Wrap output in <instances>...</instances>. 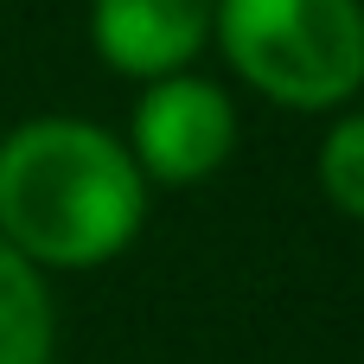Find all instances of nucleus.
Listing matches in <instances>:
<instances>
[{"instance_id":"nucleus-1","label":"nucleus","mask_w":364,"mask_h":364,"mask_svg":"<svg viewBox=\"0 0 364 364\" xmlns=\"http://www.w3.org/2000/svg\"><path fill=\"white\" fill-rule=\"evenodd\" d=\"M147 179L83 115H32L0 141V243L32 269H96L134 243Z\"/></svg>"},{"instance_id":"nucleus-2","label":"nucleus","mask_w":364,"mask_h":364,"mask_svg":"<svg viewBox=\"0 0 364 364\" xmlns=\"http://www.w3.org/2000/svg\"><path fill=\"white\" fill-rule=\"evenodd\" d=\"M211 26L230 64L288 109L346 102L364 83L358 0H218Z\"/></svg>"},{"instance_id":"nucleus-3","label":"nucleus","mask_w":364,"mask_h":364,"mask_svg":"<svg viewBox=\"0 0 364 364\" xmlns=\"http://www.w3.org/2000/svg\"><path fill=\"white\" fill-rule=\"evenodd\" d=\"M230 141H237V115H230V96L218 83H205V77H154L147 96L134 102L128 160L141 166V179L192 186V179L224 166Z\"/></svg>"},{"instance_id":"nucleus-4","label":"nucleus","mask_w":364,"mask_h":364,"mask_svg":"<svg viewBox=\"0 0 364 364\" xmlns=\"http://www.w3.org/2000/svg\"><path fill=\"white\" fill-rule=\"evenodd\" d=\"M218 0H96V51L128 77H179V64L211 38Z\"/></svg>"},{"instance_id":"nucleus-5","label":"nucleus","mask_w":364,"mask_h":364,"mask_svg":"<svg viewBox=\"0 0 364 364\" xmlns=\"http://www.w3.org/2000/svg\"><path fill=\"white\" fill-rule=\"evenodd\" d=\"M58 352V314L45 275L0 243V364H51Z\"/></svg>"},{"instance_id":"nucleus-6","label":"nucleus","mask_w":364,"mask_h":364,"mask_svg":"<svg viewBox=\"0 0 364 364\" xmlns=\"http://www.w3.org/2000/svg\"><path fill=\"white\" fill-rule=\"evenodd\" d=\"M320 186L346 218H364V115H346L320 141Z\"/></svg>"}]
</instances>
